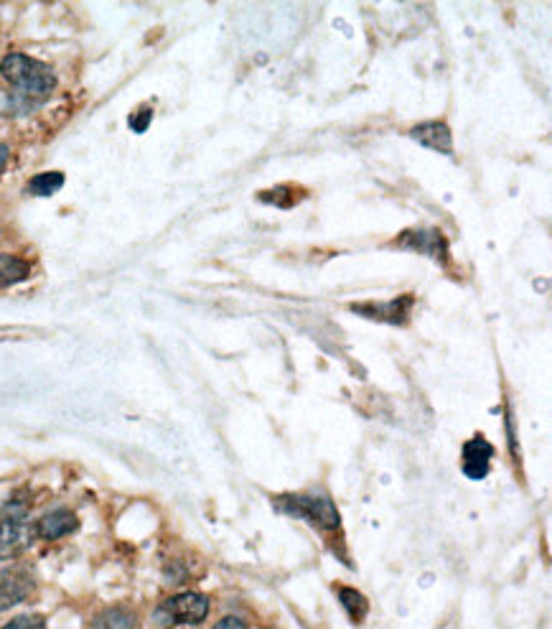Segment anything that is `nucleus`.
Masks as SVG:
<instances>
[{
  "mask_svg": "<svg viewBox=\"0 0 552 629\" xmlns=\"http://www.w3.org/2000/svg\"><path fill=\"white\" fill-rule=\"evenodd\" d=\"M0 74L23 97H36L39 100V97H46L56 87V77L51 67L26 57V54H8L3 64H0Z\"/></svg>",
  "mask_w": 552,
  "mask_h": 629,
  "instance_id": "obj_1",
  "label": "nucleus"
},
{
  "mask_svg": "<svg viewBox=\"0 0 552 629\" xmlns=\"http://www.w3.org/2000/svg\"><path fill=\"white\" fill-rule=\"evenodd\" d=\"M278 505L280 510L308 517L311 523L321 525L326 530L339 528V515H336V507L329 500H321V497H283Z\"/></svg>",
  "mask_w": 552,
  "mask_h": 629,
  "instance_id": "obj_2",
  "label": "nucleus"
},
{
  "mask_svg": "<svg viewBox=\"0 0 552 629\" xmlns=\"http://www.w3.org/2000/svg\"><path fill=\"white\" fill-rule=\"evenodd\" d=\"M209 614V599L201 594H179L161 607V617L168 624H199Z\"/></svg>",
  "mask_w": 552,
  "mask_h": 629,
  "instance_id": "obj_3",
  "label": "nucleus"
},
{
  "mask_svg": "<svg viewBox=\"0 0 552 629\" xmlns=\"http://www.w3.org/2000/svg\"><path fill=\"white\" fill-rule=\"evenodd\" d=\"M36 538V530L26 520H3L0 523V561L21 556L31 548Z\"/></svg>",
  "mask_w": 552,
  "mask_h": 629,
  "instance_id": "obj_4",
  "label": "nucleus"
},
{
  "mask_svg": "<svg viewBox=\"0 0 552 629\" xmlns=\"http://www.w3.org/2000/svg\"><path fill=\"white\" fill-rule=\"evenodd\" d=\"M31 589H34V579L23 568H6V571H0V612L21 604L31 594Z\"/></svg>",
  "mask_w": 552,
  "mask_h": 629,
  "instance_id": "obj_5",
  "label": "nucleus"
},
{
  "mask_svg": "<svg viewBox=\"0 0 552 629\" xmlns=\"http://www.w3.org/2000/svg\"><path fill=\"white\" fill-rule=\"evenodd\" d=\"M79 528V520L72 510H51L36 523V533L44 540H59L64 535L74 533Z\"/></svg>",
  "mask_w": 552,
  "mask_h": 629,
  "instance_id": "obj_6",
  "label": "nucleus"
},
{
  "mask_svg": "<svg viewBox=\"0 0 552 629\" xmlns=\"http://www.w3.org/2000/svg\"><path fill=\"white\" fill-rule=\"evenodd\" d=\"M410 138H415L418 143L423 146L433 148V151H441V153H451L453 148V138H451V130L443 120H430V123H420L410 130Z\"/></svg>",
  "mask_w": 552,
  "mask_h": 629,
  "instance_id": "obj_7",
  "label": "nucleus"
},
{
  "mask_svg": "<svg viewBox=\"0 0 552 629\" xmlns=\"http://www.w3.org/2000/svg\"><path fill=\"white\" fill-rule=\"evenodd\" d=\"M494 449L484 439H474L463 446V474L471 479H481L489 472V461Z\"/></svg>",
  "mask_w": 552,
  "mask_h": 629,
  "instance_id": "obj_8",
  "label": "nucleus"
},
{
  "mask_svg": "<svg viewBox=\"0 0 552 629\" xmlns=\"http://www.w3.org/2000/svg\"><path fill=\"white\" fill-rule=\"evenodd\" d=\"M28 263L21 258H13V255H0V288L16 286V283L26 281L28 278Z\"/></svg>",
  "mask_w": 552,
  "mask_h": 629,
  "instance_id": "obj_9",
  "label": "nucleus"
},
{
  "mask_svg": "<svg viewBox=\"0 0 552 629\" xmlns=\"http://www.w3.org/2000/svg\"><path fill=\"white\" fill-rule=\"evenodd\" d=\"M402 237H413L415 242H408V248H415V250H420V253H430V255H435V258H438V250H446V242H443V237L438 235V232L435 230H420V232H405V235Z\"/></svg>",
  "mask_w": 552,
  "mask_h": 629,
  "instance_id": "obj_10",
  "label": "nucleus"
},
{
  "mask_svg": "<svg viewBox=\"0 0 552 629\" xmlns=\"http://www.w3.org/2000/svg\"><path fill=\"white\" fill-rule=\"evenodd\" d=\"M95 629H135V614L123 607L107 609L95 619Z\"/></svg>",
  "mask_w": 552,
  "mask_h": 629,
  "instance_id": "obj_11",
  "label": "nucleus"
},
{
  "mask_svg": "<svg viewBox=\"0 0 552 629\" xmlns=\"http://www.w3.org/2000/svg\"><path fill=\"white\" fill-rule=\"evenodd\" d=\"M336 594H339L341 604H344V609L349 612V617L362 622L364 614H367V599H364L357 589H349V586H339Z\"/></svg>",
  "mask_w": 552,
  "mask_h": 629,
  "instance_id": "obj_12",
  "label": "nucleus"
},
{
  "mask_svg": "<svg viewBox=\"0 0 552 629\" xmlns=\"http://www.w3.org/2000/svg\"><path fill=\"white\" fill-rule=\"evenodd\" d=\"M62 186H64V174H59V171H49V174L34 176L31 184H28V191L36 194V197H51V194L62 189Z\"/></svg>",
  "mask_w": 552,
  "mask_h": 629,
  "instance_id": "obj_13",
  "label": "nucleus"
},
{
  "mask_svg": "<svg viewBox=\"0 0 552 629\" xmlns=\"http://www.w3.org/2000/svg\"><path fill=\"white\" fill-rule=\"evenodd\" d=\"M3 629H46V622L39 614H23V617H16L13 622H8Z\"/></svg>",
  "mask_w": 552,
  "mask_h": 629,
  "instance_id": "obj_14",
  "label": "nucleus"
},
{
  "mask_svg": "<svg viewBox=\"0 0 552 629\" xmlns=\"http://www.w3.org/2000/svg\"><path fill=\"white\" fill-rule=\"evenodd\" d=\"M214 629H247V624L237 617H227V619H222V622H219Z\"/></svg>",
  "mask_w": 552,
  "mask_h": 629,
  "instance_id": "obj_15",
  "label": "nucleus"
},
{
  "mask_svg": "<svg viewBox=\"0 0 552 629\" xmlns=\"http://www.w3.org/2000/svg\"><path fill=\"white\" fill-rule=\"evenodd\" d=\"M8 156H11V151H8V146H0V171L6 169V163H8Z\"/></svg>",
  "mask_w": 552,
  "mask_h": 629,
  "instance_id": "obj_16",
  "label": "nucleus"
}]
</instances>
